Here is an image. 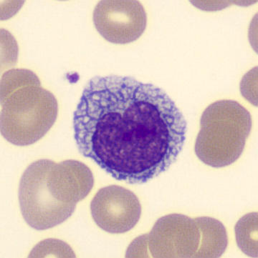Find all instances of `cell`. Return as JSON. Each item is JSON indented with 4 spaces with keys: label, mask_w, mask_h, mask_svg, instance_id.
Listing matches in <instances>:
<instances>
[{
    "label": "cell",
    "mask_w": 258,
    "mask_h": 258,
    "mask_svg": "<svg viewBox=\"0 0 258 258\" xmlns=\"http://www.w3.org/2000/svg\"><path fill=\"white\" fill-rule=\"evenodd\" d=\"M80 154L114 178L143 184L172 166L187 134L185 118L162 89L129 77H95L73 114Z\"/></svg>",
    "instance_id": "obj_1"
},
{
    "label": "cell",
    "mask_w": 258,
    "mask_h": 258,
    "mask_svg": "<svg viewBox=\"0 0 258 258\" xmlns=\"http://www.w3.org/2000/svg\"><path fill=\"white\" fill-rule=\"evenodd\" d=\"M89 167L78 160L59 163L39 160L27 167L20 179L19 203L31 228L45 230L67 220L93 189Z\"/></svg>",
    "instance_id": "obj_2"
},
{
    "label": "cell",
    "mask_w": 258,
    "mask_h": 258,
    "mask_svg": "<svg viewBox=\"0 0 258 258\" xmlns=\"http://www.w3.org/2000/svg\"><path fill=\"white\" fill-rule=\"evenodd\" d=\"M2 136L18 146L34 144L47 134L58 114L52 92L26 69H12L3 74L0 85Z\"/></svg>",
    "instance_id": "obj_3"
},
{
    "label": "cell",
    "mask_w": 258,
    "mask_h": 258,
    "mask_svg": "<svg viewBox=\"0 0 258 258\" xmlns=\"http://www.w3.org/2000/svg\"><path fill=\"white\" fill-rule=\"evenodd\" d=\"M227 243L226 229L216 219L172 214L159 219L149 233L135 239L126 257L217 258Z\"/></svg>",
    "instance_id": "obj_4"
},
{
    "label": "cell",
    "mask_w": 258,
    "mask_h": 258,
    "mask_svg": "<svg viewBox=\"0 0 258 258\" xmlns=\"http://www.w3.org/2000/svg\"><path fill=\"white\" fill-rule=\"evenodd\" d=\"M252 128L249 111L234 100H219L208 106L200 119L194 151L205 165L215 168L237 161Z\"/></svg>",
    "instance_id": "obj_5"
},
{
    "label": "cell",
    "mask_w": 258,
    "mask_h": 258,
    "mask_svg": "<svg viewBox=\"0 0 258 258\" xmlns=\"http://www.w3.org/2000/svg\"><path fill=\"white\" fill-rule=\"evenodd\" d=\"M93 20L105 40L124 44L143 35L147 16L143 5L136 0H102L94 9Z\"/></svg>",
    "instance_id": "obj_6"
},
{
    "label": "cell",
    "mask_w": 258,
    "mask_h": 258,
    "mask_svg": "<svg viewBox=\"0 0 258 258\" xmlns=\"http://www.w3.org/2000/svg\"><path fill=\"white\" fill-rule=\"evenodd\" d=\"M94 222L104 231L122 234L136 226L141 215L139 200L129 189L118 185L102 187L90 203Z\"/></svg>",
    "instance_id": "obj_7"
},
{
    "label": "cell",
    "mask_w": 258,
    "mask_h": 258,
    "mask_svg": "<svg viewBox=\"0 0 258 258\" xmlns=\"http://www.w3.org/2000/svg\"><path fill=\"white\" fill-rule=\"evenodd\" d=\"M257 213L242 216L235 227L236 242L246 255L257 257Z\"/></svg>",
    "instance_id": "obj_8"
}]
</instances>
